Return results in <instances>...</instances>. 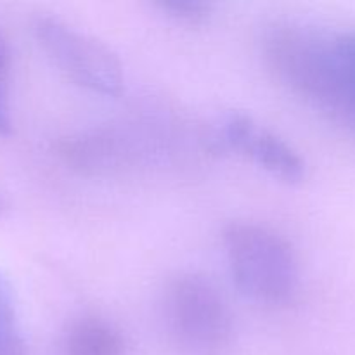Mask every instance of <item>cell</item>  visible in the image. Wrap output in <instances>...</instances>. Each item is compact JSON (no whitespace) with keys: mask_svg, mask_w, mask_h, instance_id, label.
Listing matches in <instances>:
<instances>
[{"mask_svg":"<svg viewBox=\"0 0 355 355\" xmlns=\"http://www.w3.org/2000/svg\"><path fill=\"white\" fill-rule=\"evenodd\" d=\"M263 58L295 97L355 132V31L333 35L288 21L269 35Z\"/></svg>","mask_w":355,"mask_h":355,"instance_id":"1","label":"cell"},{"mask_svg":"<svg viewBox=\"0 0 355 355\" xmlns=\"http://www.w3.org/2000/svg\"><path fill=\"white\" fill-rule=\"evenodd\" d=\"M229 270L238 290L267 307H286L300 286L293 246L283 234L255 222H231L224 229Z\"/></svg>","mask_w":355,"mask_h":355,"instance_id":"2","label":"cell"},{"mask_svg":"<svg viewBox=\"0 0 355 355\" xmlns=\"http://www.w3.org/2000/svg\"><path fill=\"white\" fill-rule=\"evenodd\" d=\"M163 318L173 342L194 355H217L231 343L229 302L203 274L184 272L166 284Z\"/></svg>","mask_w":355,"mask_h":355,"instance_id":"3","label":"cell"},{"mask_svg":"<svg viewBox=\"0 0 355 355\" xmlns=\"http://www.w3.org/2000/svg\"><path fill=\"white\" fill-rule=\"evenodd\" d=\"M33 33L45 54L73 83L107 97L123 92L121 61L96 37L55 16L35 17Z\"/></svg>","mask_w":355,"mask_h":355,"instance_id":"4","label":"cell"},{"mask_svg":"<svg viewBox=\"0 0 355 355\" xmlns=\"http://www.w3.org/2000/svg\"><path fill=\"white\" fill-rule=\"evenodd\" d=\"M158 141L141 125H103L61 137L55 155L83 175H114L158 158Z\"/></svg>","mask_w":355,"mask_h":355,"instance_id":"5","label":"cell"},{"mask_svg":"<svg viewBox=\"0 0 355 355\" xmlns=\"http://www.w3.org/2000/svg\"><path fill=\"white\" fill-rule=\"evenodd\" d=\"M215 142L234 149L283 182L298 184L305 179V162L297 149L248 114H227Z\"/></svg>","mask_w":355,"mask_h":355,"instance_id":"6","label":"cell"},{"mask_svg":"<svg viewBox=\"0 0 355 355\" xmlns=\"http://www.w3.org/2000/svg\"><path fill=\"white\" fill-rule=\"evenodd\" d=\"M120 329L99 315H83L69 324L62 340V355H123Z\"/></svg>","mask_w":355,"mask_h":355,"instance_id":"7","label":"cell"},{"mask_svg":"<svg viewBox=\"0 0 355 355\" xmlns=\"http://www.w3.org/2000/svg\"><path fill=\"white\" fill-rule=\"evenodd\" d=\"M0 355H26V340L17 314L16 297L0 270Z\"/></svg>","mask_w":355,"mask_h":355,"instance_id":"8","label":"cell"},{"mask_svg":"<svg viewBox=\"0 0 355 355\" xmlns=\"http://www.w3.org/2000/svg\"><path fill=\"white\" fill-rule=\"evenodd\" d=\"M158 7L166 12V16L173 17L184 24H198L207 23L208 17L211 16V3L201 2V0H162Z\"/></svg>","mask_w":355,"mask_h":355,"instance_id":"9","label":"cell"},{"mask_svg":"<svg viewBox=\"0 0 355 355\" xmlns=\"http://www.w3.org/2000/svg\"><path fill=\"white\" fill-rule=\"evenodd\" d=\"M12 130L9 103H7V89H0V135H9Z\"/></svg>","mask_w":355,"mask_h":355,"instance_id":"10","label":"cell"},{"mask_svg":"<svg viewBox=\"0 0 355 355\" xmlns=\"http://www.w3.org/2000/svg\"><path fill=\"white\" fill-rule=\"evenodd\" d=\"M10 69V55L7 42L3 35L0 33V89H7V80H9Z\"/></svg>","mask_w":355,"mask_h":355,"instance_id":"11","label":"cell"},{"mask_svg":"<svg viewBox=\"0 0 355 355\" xmlns=\"http://www.w3.org/2000/svg\"><path fill=\"white\" fill-rule=\"evenodd\" d=\"M7 207H9V203H7V198H6V194L2 193V189H0V217L6 214Z\"/></svg>","mask_w":355,"mask_h":355,"instance_id":"12","label":"cell"}]
</instances>
